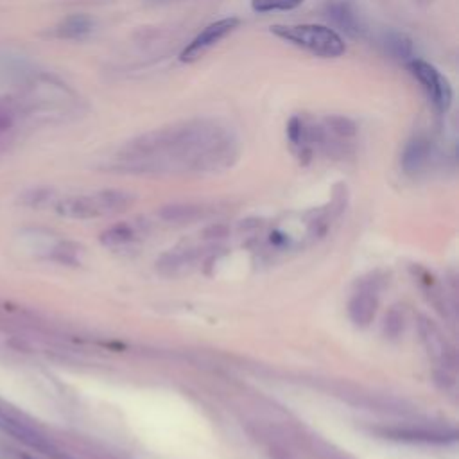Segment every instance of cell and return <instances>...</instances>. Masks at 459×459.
<instances>
[{
  "instance_id": "4",
  "label": "cell",
  "mask_w": 459,
  "mask_h": 459,
  "mask_svg": "<svg viewBox=\"0 0 459 459\" xmlns=\"http://www.w3.org/2000/svg\"><path fill=\"white\" fill-rule=\"evenodd\" d=\"M405 68L409 70V74L416 79V82L421 86V90L425 91L429 102L432 104V108L436 109L437 115H446L452 100H454V90L448 82V79L430 63L420 59V57H412L405 63Z\"/></svg>"
},
{
  "instance_id": "16",
  "label": "cell",
  "mask_w": 459,
  "mask_h": 459,
  "mask_svg": "<svg viewBox=\"0 0 459 459\" xmlns=\"http://www.w3.org/2000/svg\"><path fill=\"white\" fill-rule=\"evenodd\" d=\"M147 4H152V5H167V4H172V2H179V0H145Z\"/></svg>"
},
{
  "instance_id": "8",
  "label": "cell",
  "mask_w": 459,
  "mask_h": 459,
  "mask_svg": "<svg viewBox=\"0 0 459 459\" xmlns=\"http://www.w3.org/2000/svg\"><path fill=\"white\" fill-rule=\"evenodd\" d=\"M434 156H436L434 142L427 134H416L405 143L400 163L405 174L418 176L430 167Z\"/></svg>"
},
{
  "instance_id": "2",
  "label": "cell",
  "mask_w": 459,
  "mask_h": 459,
  "mask_svg": "<svg viewBox=\"0 0 459 459\" xmlns=\"http://www.w3.org/2000/svg\"><path fill=\"white\" fill-rule=\"evenodd\" d=\"M271 34L312 56L335 59L346 52L344 38L328 25L317 23H278L269 27Z\"/></svg>"
},
{
  "instance_id": "3",
  "label": "cell",
  "mask_w": 459,
  "mask_h": 459,
  "mask_svg": "<svg viewBox=\"0 0 459 459\" xmlns=\"http://www.w3.org/2000/svg\"><path fill=\"white\" fill-rule=\"evenodd\" d=\"M133 203V194L124 190H102L82 195L63 197L54 210L68 219H95L124 212Z\"/></svg>"
},
{
  "instance_id": "9",
  "label": "cell",
  "mask_w": 459,
  "mask_h": 459,
  "mask_svg": "<svg viewBox=\"0 0 459 459\" xmlns=\"http://www.w3.org/2000/svg\"><path fill=\"white\" fill-rule=\"evenodd\" d=\"M377 45L384 52V56L393 61H400L405 65L409 59L414 57L412 39L405 32H400L396 29L382 30L377 38Z\"/></svg>"
},
{
  "instance_id": "7",
  "label": "cell",
  "mask_w": 459,
  "mask_h": 459,
  "mask_svg": "<svg viewBox=\"0 0 459 459\" xmlns=\"http://www.w3.org/2000/svg\"><path fill=\"white\" fill-rule=\"evenodd\" d=\"M325 16L335 32L351 39H362L368 34V27L362 16L357 13L350 0H328L325 4Z\"/></svg>"
},
{
  "instance_id": "1",
  "label": "cell",
  "mask_w": 459,
  "mask_h": 459,
  "mask_svg": "<svg viewBox=\"0 0 459 459\" xmlns=\"http://www.w3.org/2000/svg\"><path fill=\"white\" fill-rule=\"evenodd\" d=\"M238 154V138L228 124L197 117L127 140L109 158L108 167L140 176L206 174L230 169Z\"/></svg>"
},
{
  "instance_id": "5",
  "label": "cell",
  "mask_w": 459,
  "mask_h": 459,
  "mask_svg": "<svg viewBox=\"0 0 459 459\" xmlns=\"http://www.w3.org/2000/svg\"><path fill=\"white\" fill-rule=\"evenodd\" d=\"M240 25L237 16L221 18L217 22L208 23L201 32H197L179 52L181 63H195L199 61L208 50H212L219 41H222L228 34H231Z\"/></svg>"
},
{
  "instance_id": "12",
  "label": "cell",
  "mask_w": 459,
  "mask_h": 459,
  "mask_svg": "<svg viewBox=\"0 0 459 459\" xmlns=\"http://www.w3.org/2000/svg\"><path fill=\"white\" fill-rule=\"evenodd\" d=\"M136 237H138V230L133 224H118L104 231L100 240L109 247H117V246H126L133 242Z\"/></svg>"
},
{
  "instance_id": "6",
  "label": "cell",
  "mask_w": 459,
  "mask_h": 459,
  "mask_svg": "<svg viewBox=\"0 0 459 459\" xmlns=\"http://www.w3.org/2000/svg\"><path fill=\"white\" fill-rule=\"evenodd\" d=\"M287 138L299 158H310L316 149H321V124L308 115H292L287 122Z\"/></svg>"
},
{
  "instance_id": "15",
  "label": "cell",
  "mask_w": 459,
  "mask_h": 459,
  "mask_svg": "<svg viewBox=\"0 0 459 459\" xmlns=\"http://www.w3.org/2000/svg\"><path fill=\"white\" fill-rule=\"evenodd\" d=\"M199 215V210L195 206H169L161 212V217L165 221L172 222H190Z\"/></svg>"
},
{
  "instance_id": "11",
  "label": "cell",
  "mask_w": 459,
  "mask_h": 459,
  "mask_svg": "<svg viewBox=\"0 0 459 459\" xmlns=\"http://www.w3.org/2000/svg\"><path fill=\"white\" fill-rule=\"evenodd\" d=\"M377 299L369 292H360L350 301V317L353 323L366 326L375 317Z\"/></svg>"
},
{
  "instance_id": "17",
  "label": "cell",
  "mask_w": 459,
  "mask_h": 459,
  "mask_svg": "<svg viewBox=\"0 0 459 459\" xmlns=\"http://www.w3.org/2000/svg\"><path fill=\"white\" fill-rule=\"evenodd\" d=\"M418 2H421V4H429V2H432V0H418Z\"/></svg>"
},
{
  "instance_id": "13",
  "label": "cell",
  "mask_w": 459,
  "mask_h": 459,
  "mask_svg": "<svg viewBox=\"0 0 459 459\" xmlns=\"http://www.w3.org/2000/svg\"><path fill=\"white\" fill-rule=\"evenodd\" d=\"M305 0H251V9L255 13H273V11H292L299 7Z\"/></svg>"
},
{
  "instance_id": "10",
  "label": "cell",
  "mask_w": 459,
  "mask_h": 459,
  "mask_svg": "<svg viewBox=\"0 0 459 459\" xmlns=\"http://www.w3.org/2000/svg\"><path fill=\"white\" fill-rule=\"evenodd\" d=\"M95 22L88 14H70L63 22H59L54 29V36L59 39H84L93 32Z\"/></svg>"
},
{
  "instance_id": "14",
  "label": "cell",
  "mask_w": 459,
  "mask_h": 459,
  "mask_svg": "<svg viewBox=\"0 0 459 459\" xmlns=\"http://www.w3.org/2000/svg\"><path fill=\"white\" fill-rule=\"evenodd\" d=\"M423 339L432 351V355L445 359L446 357V342L443 341L441 333L432 325H423Z\"/></svg>"
}]
</instances>
